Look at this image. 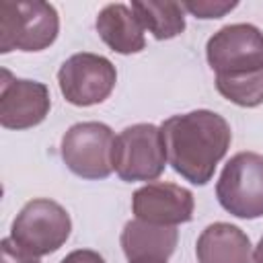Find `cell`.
Instances as JSON below:
<instances>
[{
    "mask_svg": "<svg viewBox=\"0 0 263 263\" xmlns=\"http://www.w3.org/2000/svg\"><path fill=\"white\" fill-rule=\"evenodd\" d=\"M218 92L234 105L255 107L263 103V70L238 76H216Z\"/></svg>",
    "mask_w": 263,
    "mask_h": 263,
    "instance_id": "obj_15",
    "label": "cell"
},
{
    "mask_svg": "<svg viewBox=\"0 0 263 263\" xmlns=\"http://www.w3.org/2000/svg\"><path fill=\"white\" fill-rule=\"evenodd\" d=\"M205 55L216 76L263 70V33L247 23L226 25L210 37Z\"/></svg>",
    "mask_w": 263,
    "mask_h": 263,
    "instance_id": "obj_7",
    "label": "cell"
},
{
    "mask_svg": "<svg viewBox=\"0 0 263 263\" xmlns=\"http://www.w3.org/2000/svg\"><path fill=\"white\" fill-rule=\"evenodd\" d=\"M193 193L175 183H148L132 197V210L138 220L162 226H175L193 218Z\"/></svg>",
    "mask_w": 263,
    "mask_h": 263,
    "instance_id": "obj_10",
    "label": "cell"
},
{
    "mask_svg": "<svg viewBox=\"0 0 263 263\" xmlns=\"http://www.w3.org/2000/svg\"><path fill=\"white\" fill-rule=\"evenodd\" d=\"M60 90L68 103L78 107H90L103 103L115 82L117 72L115 66L97 53H74L68 58L58 72Z\"/></svg>",
    "mask_w": 263,
    "mask_h": 263,
    "instance_id": "obj_8",
    "label": "cell"
},
{
    "mask_svg": "<svg viewBox=\"0 0 263 263\" xmlns=\"http://www.w3.org/2000/svg\"><path fill=\"white\" fill-rule=\"evenodd\" d=\"M0 263H39V259L14 245L12 238H4L0 242Z\"/></svg>",
    "mask_w": 263,
    "mask_h": 263,
    "instance_id": "obj_17",
    "label": "cell"
},
{
    "mask_svg": "<svg viewBox=\"0 0 263 263\" xmlns=\"http://www.w3.org/2000/svg\"><path fill=\"white\" fill-rule=\"evenodd\" d=\"M115 136L101 121H82L72 125L62 138V158L66 166L82 179H105L113 171Z\"/></svg>",
    "mask_w": 263,
    "mask_h": 263,
    "instance_id": "obj_6",
    "label": "cell"
},
{
    "mask_svg": "<svg viewBox=\"0 0 263 263\" xmlns=\"http://www.w3.org/2000/svg\"><path fill=\"white\" fill-rule=\"evenodd\" d=\"M253 263H263V238L259 240V245L255 247V253H253Z\"/></svg>",
    "mask_w": 263,
    "mask_h": 263,
    "instance_id": "obj_19",
    "label": "cell"
},
{
    "mask_svg": "<svg viewBox=\"0 0 263 263\" xmlns=\"http://www.w3.org/2000/svg\"><path fill=\"white\" fill-rule=\"evenodd\" d=\"M160 132L171 166L193 185H205L214 177L232 140L226 119L208 109L173 115Z\"/></svg>",
    "mask_w": 263,
    "mask_h": 263,
    "instance_id": "obj_1",
    "label": "cell"
},
{
    "mask_svg": "<svg viewBox=\"0 0 263 263\" xmlns=\"http://www.w3.org/2000/svg\"><path fill=\"white\" fill-rule=\"evenodd\" d=\"M101 39L117 53H138L144 49V27L125 4H107L97 16Z\"/></svg>",
    "mask_w": 263,
    "mask_h": 263,
    "instance_id": "obj_13",
    "label": "cell"
},
{
    "mask_svg": "<svg viewBox=\"0 0 263 263\" xmlns=\"http://www.w3.org/2000/svg\"><path fill=\"white\" fill-rule=\"evenodd\" d=\"M220 205L236 218L263 216V156L257 152L234 154L216 183Z\"/></svg>",
    "mask_w": 263,
    "mask_h": 263,
    "instance_id": "obj_5",
    "label": "cell"
},
{
    "mask_svg": "<svg viewBox=\"0 0 263 263\" xmlns=\"http://www.w3.org/2000/svg\"><path fill=\"white\" fill-rule=\"evenodd\" d=\"M185 10L195 14L197 18H220L226 12H230L236 2H208V0H197V2H181Z\"/></svg>",
    "mask_w": 263,
    "mask_h": 263,
    "instance_id": "obj_16",
    "label": "cell"
},
{
    "mask_svg": "<svg viewBox=\"0 0 263 263\" xmlns=\"http://www.w3.org/2000/svg\"><path fill=\"white\" fill-rule=\"evenodd\" d=\"M72 222L68 212L51 199L39 197L29 201L14 218L10 238L33 257L58 251L70 236Z\"/></svg>",
    "mask_w": 263,
    "mask_h": 263,
    "instance_id": "obj_4",
    "label": "cell"
},
{
    "mask_svg": "<svg viewBox=\"0 0 263 263\" xmlns=\"http://www.w3.org/2000/svg\"><path fill=\"white\" fill-rule=\"evenodd\" d=\"M175 226L129 220L121 232V249L129 263H166L177 247Z\"/></svg>",
    "mask_w": 263,
    "mask_h": 263,
    "instance_id": "obj_11",
    "label": "cell"
},
{
    "mask_svg": "<svg viewBox=\"0 0 263 263\" xmlns=\"http://www.w3.org/2000/svg\"><path fill=\"white\" fill-rule=\"evenodd\" d=\"M60 263H105V259L90 249H78V251H72L70 255H66Z\"/></svg>",
    "mask_w": 263,
    "mask_h": 263,
    "instance_id": "obj_18",
    "label": "cell"
},
{
    "mask_svg": "<svg viewBox=\"0 0 263 263\" xmlns=\"http://www.w3.org/2000/svg\"><path fill=\"white\" fill-rule=\"evenodd\" d=\"M51 99L45 84L14 78L2 70L0 82V123L8 129H27L45 119Z\"/></svg>",
    "mask_w": 263,
    "mask_h": 263,
    "instance_id": "obj_9",
    "label": "cell"
},
{
    "mask_svg": "<svg viewBox=\"0 0 263 263\" xmlns=\"http://www.w3.org/2000/svg\"><path fill=\"white\" fill-rule=\"evenodd\" d=\"M60 18L51 4L33 2H0V51H41L58 37Z\"/></svg>",
    "mask_w": 263,
    "mask_h": 263,
    "instance_id": "obj_2",
    "label": "cell"
},
{
    "mask_svg": "<svg viewBox=\"0 0 263 263\" xmlns=\"http://www.w3.org/2000/svg\"><path fill=\"white\" fill-rule=\"evenodd\" d=\"M195 255L199 263H251V240L232 224H210L197 238Z\"/></svg>",
    "mask_w": 263,
    "mask_h": 263,
    "instance_id": "obj_12",
    "label": "cell"
},
{
    "mask_svg": "<svg viewBox=\"0 0 263 263\" xmlns=\"http://www.w3.org/2000/svg\"><path fill=\"white\" fill-rule=\"evenodd\" d=\"M132 10L144 29H148L156 39H173L185 29V8L181 2L173 0H136Z\"/></svg>",
    "mask_w": 263,
    "mask_h": 263,
    "instance_id": "obj_14",
    "label": "cell"
},
{
    "mask_svg": "<svg viewBox=\"0 0 263 263\" xmlns=\"http://www.w3.org/2000/svg\"><path fill=\"white\" fill-rule=\"evenodd\" d=\"M113 171L123 181H152L164 171L166 148L160 127L136 123L125 127L113 142Z\"/></svg>",
    "mask_w": 263,
    "mask_h": 263,
    "instance_id": "obj_3",
    "label": "cell"
}]
</instances>
